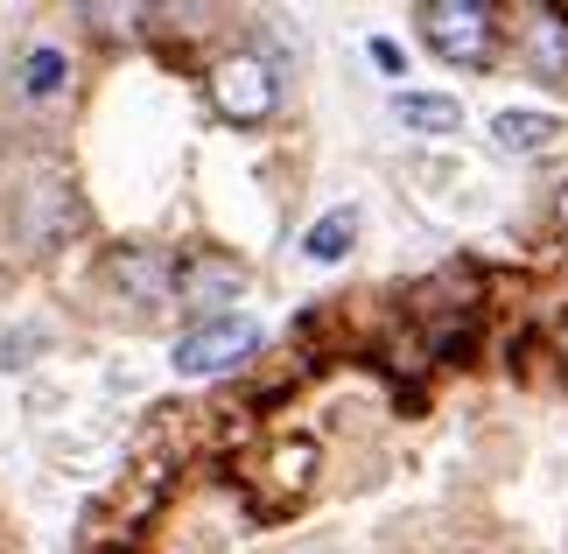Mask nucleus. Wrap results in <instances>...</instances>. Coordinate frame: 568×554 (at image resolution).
Masks as SVG:
<instances>
[{
  "mask_svg": "<svg viewBox=\"0 0 568 554\" xmlns=\"http://www.w3.org/2000/svg\"><path fill=\"white\" fill-rule=\"evenodd\" d=\"M555 134H561V120L555 113H527V105H506V113L491 120V141L506 154H540Z\"/></svg>",
  "mask_w": 568,
  "mask_h": 554,
  "instance_id": "6e6552de",
  "label": "nucleus"
},
{
  "mask_svg": "<svg viewBox=\"0 0 568 554\" xmlns=\"http://www.w3.org/2000/svg\"><path fill=\"white\" fill-rule=\"evenodd\" d=\"M393 113H400V127H414V134H456V127H464V105L449 92H400Z\"/></svg>",
  "mask_w": 568,
  "mask_h": 554,
  "instance_id": "1a4fd4ad",
  "label": "nucleus"
},
{
  "mask_svg": "<svg viewBox=\"0 0 568 554\" xmlns=\"http://www.w3.org/2000/svg\"><path fill=\"white\" fill-rule=\"evenodd\" d=\"M373 63H379V71H400L407 57H400V42H386V36H379V42H373Z\"/></svg>",
  "mask_w": 568,
  "mask_h": 554,
  "instance_id": "f8f14e48",
  "label": "nucleus"
},
{
  "mask_svg": "<svg viewBox=\"0 0 568 554\" xmlns=\"http://www.w3.org/2000/svg\"><path fill=\"white\" fill-rule=\"evenodd\" d=\"M239 260H217V253H196V260H183L176 268V295L183 302H232L239 295Z\"/></svg>",
  "mask_w": 568,
  "mask_h": 554,
  "instance_id": "0eeeda50",
  "label": "nucleus"
},
{
  "mask_svg": "<svg viewBox=\"0 0 568 554\" xmlns=\"http://www.w3.org/2000/svg\"><path fill=\"white\" fill-rule=\"evenodd\" d=\"M260 351V323L253 316H204L196 330L176 338V372L183 380H217V372H239Z\"/></svg>",
  "mask_w": 568,
  "mask_h": 554,
  "instance_id": "f03ea898",
  "label": "nucleus"
},
{
  "mask_svg": "<svg viewBox=\"0 0 568 554\" xmlns=\"http://www.w3.org/2000/svg\"><path fill=\"white\" fill-rule=\"evenodd\" d=\"M176 268H183V260L162 253V246H120L105 274H113V288L126 302H169V295H176Z\"/></svg>",
  "mask_w": 568,
  "mask_h": 554,
  "instance_id": "20e7f679",
  "label": "nucleus"
},
{
  "mask_svg": "<svg viewBox=\"0 0 568 554\" xmlns=\"http://www.w3.org/2000/svg\"><path fill=\"white\" fill-rule=\"evenodd\" d=\"M422 36H428V50L443 63H456V71H485L498 57V8H485V0H428Z\"/></svg>",
  "mask_w": 568,
  "mask_h": 554,
  "instance_id": "f257e3e1",
  "label": "nucleus"
},
{
  "mask_svg": "<svg viewBox=\"0 0 568 554\" xmlns=\"http://www.w3.org/2000/svg\"><path fill=\"white\" fill-rule=\"evenodd\" d=\"M267 477H274V498H267V513H288V505L316 484V442L310 435H288V442H274L267 450Z\"/></svg>",
  "mask_w": 568,
  "mask_h": 554,
  "instance_id": "423d86ee",
  "label": "nucleus"
},
{
  "mask_svg": "<svg viewBox=\"0 0 568 554\" xmlns=\"http://www.w3.org/2000/svg\"><path fill=\"white\" fill-rule=\"evenodd\" d=\"M63 78H71V57L50 50V42L21 57V99H57V92H63Z\"/></svg>",
  "mask_w": 568,
  "mask_h": 554,
  "instance_id": "9b49d317",
  "label": "nucleus"
},
{
  "mask_svg": "<svg viewBox=\"0 0 568 554\" xmlns=\"http://www.w3.org/2000/svg\"><path fill=\"white\" fill-rule=\"evenodd\" d=\"M352 239H358V211L344 204V211H323L310 232H302V253L316 260V268H337L344 253H352Z\"/></svg>",
  "mask_w": 568,
  "mask_h": 554,
  "instance_id": "9d476101",
  "label": "nucleus"
},
{
  "mask_svg": "<svg viewBox=\"0 0 568 554\" xmlns=\"http://www.w3.org/2000/svg\"><path fill=\"white\" fill-rule=\"evenodd\" d=\"M519 42H527L534 78L568 84V14H561V8H534V14H527V29H519Z\"/></svg>",
  "mask_w": 568,
  "mask_h": 554,
  "instance_id": "39448f33",
  "label": "nucleus"
},
{
  "mask_svg": "<svg viewBox=\"0 0 568 554\" xmlns=\"http://www.w3.org/2000/svg\"><path fill=\"white\" fill-rule=\"evenodd\" d=\"M274 99H281V84H274V63H260V57H225L211 71V105H217V120H232V127H260V120H274Z\"/></svg>",
  "mask_w": 568,
  "mask_h": 554,
  "instance_id": "7ed1b4c3",
  "label": "nucleus"
},
{
  "mask_svg": "<svg viewBox=\"0 0 568 554\" xmlns=\"http://www.w3.org/2000/svg\"><path fill=\"white\" fill-rule=\"evenodd\" d=\"M561 365H568V330H561Z\"/></svg>",
  "mask_w": 568,
  "mask_h": 554,
  "instance_id": "4468645a",
  "label": "nucleus"
},
{
  "mask_svg": "<svg viewBox=\"0 0 568 554\" xmlns=\"http://www.w3.org/2000/svg\"><path fill=\"white\" fill-rule=\"evenodd\" d=\"M555 218H561V225H568V183H561V197H555Z\"/></svg>",
  "mask_w": 568,
  "mask_h": 554,
  "instance_id": "ddd939ff",
  "label": "nucleus"
}]
</instances>
